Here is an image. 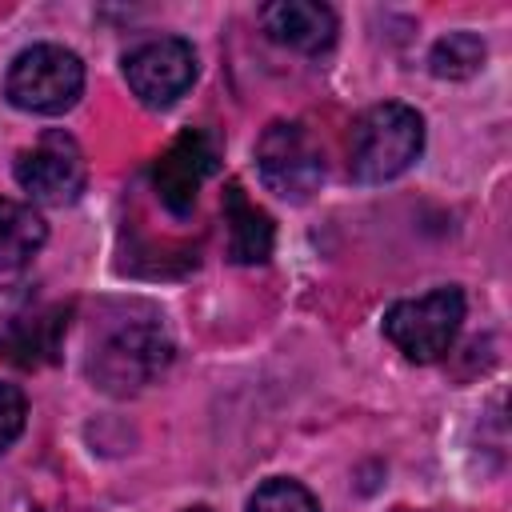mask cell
Wrapping results in <instances>:
<instances>
[{"instance_id":"6da1fadb","label":"cell","mask_w":512,"mask_h":512,"mask_svg":"<svg viewBox=\"0 0 512 512\" xmlns=\"http://www.w3.org/2000/svg\"><path fill=\"white\" fill-rule=\"evenodd\" d=\"M424 148V120L408 104H376L368 108L348 136V172L360 184H384L396 180L416 164Z\"/></svg>"},{"instance_id":"8992f818","label":"cell","mask_w":512,"mask_h":512,"mask_svg":"<svg viewBox=\"0 0 512 512\" xmlns=\"http://www.w3.org/2000/svg\"><path fill=\"white\" fill-rule=\"evenodd\" d=\"M124 80L148 108H168L196 80V52L180 36H156L124 56Z\"/></svg>"},{"instance_id":"9c48e42d","label":"cell","mask_w":512,"mask_h":512,"mask_svg":"<svg viewBox=\"0 0 512 512\" xmlns=\"http://www.w3.org/2000/svg\"><path fill=\"white\" fill-rule=\"evenodd\" d=\"M260 20L276 44H288L308 56L332 48L336 40V16L328 4H316V0H276L260 12Z\"/></svg>"},{"instance_id":"7c38bea8","label":"cell","mask_w":512,"mask_h":512,"mask_svg":"<svg viewBox=\"0 0 512 512\" xmlns=\"http://www.w3.org/2000/svg\"><path fill=\"white\" fill-rule=\"evenodd\" d=\"M428 64L440 80H468L484 64V40L476 32H448L432 44Z\"/></svg>"},{"instance_id":"52a82bcc","label":"cell","mask_w":512,"mask_h":512,"mask_svg":"<svg viewBox=\"0 0 512 512\" xmlns=\"http://www.w3.org/2000/svg\"><path fill=\"white\" fill-rule=\"evenodd\" d=\"M16 180L40 204H72L84 192L88 164L68 132H44L32 148L16 156Z\"/></svg>"},{"instance_id":"5bb4252c","label":"cell","mask_w":512,"mask_h":512,"mask_svg":"<svg viewBox=\"0 0 512 512\" xmlns=\"http://www.w3.org/2000/svg\"><path fill=\"white\" fill-rule=\"evenodd\" d=\"M24 416H28L24 392H20L16 384H4V380H0V452L24 432Z\"/></svg>"},{"instance_id":"5b68a950","label":"cell","mask_w":512,"mask_h":512,"mask_svg":"<svg viewBox=\"0 0 512 512\" xmlns=\"http://www.w3.org/2000/svg\"><path fill=\"white\" fill-rule=\"evenodd\" d=\"M256 168L268 192L284 200H308L324 180V156L312 132L296 120H276L256 144Z\"/></svg>"},{"instance_id":"3957f363","label":"cell","mask_w":512,"mask_h":512,"mask_svg":"<svg viewBox=\"0 0 512 512\" xmlns=\"http://www.w3.org/2000/svg\"><path fill=\"white\" fill-rule=\"evenodd\" d=\"M84 92V64L76 52L60 48V44H32L24 48L4 80V96L20 108V112H36V116H56L68 112Z\"/></svg>"},{"instance_id":"30bf717a","label":"cell","mask_w":512,"mask_h":512,"mask_svg":"<svg viewBox=\"0 0 512 512\" xmlns=\"http://www.w3.org/2000/svg\"><path fill=\"white\" fill-rule=\"evenodd\" d=\"M224 224H228V256L236 264H264L272 256V220L268 212L248 204L236 180L224 188Z\"/></svg>"},{"instance_id":"7a4b0ae2","label":"cell","mask_w":512,"mask_h":512,"mask_svg":"<svg viewBox=\"0 0 512 512\" xmlns=\"http://www.w3.org/2000/svg\"><path fill=\"white\" fill-rule=\"evenodd\" d=\"M168 360H172V340H168L164 324L156 316H136V320L112 324L92 344L88 372L104 392L128 396V392H140L144 384H152L168 368Z\"/></svg>"},{"instance_id":"8fae6325","label":"cell","mask_w":512,"mask_h":512,"mask_svg":"<svg viewBox=\"0 0 512 512\" xmlns=\"http://www.w3.org/2000/svg\"><path fill=\"white\" fill-rule=\"evenodd\" d=\"M48 240V224L32 204L0 196V272L24 268Z\"/></svg>"},{"instance_id":"277c9868","label":"cell","mask_w":512,"mask_h":512,"mask_svg":"<svg viewBox=\"0 0 512 512\" xmlns=\"http://www.w3.org/2000/svg\"><path fill=\"white\" fill-rule=\"evenodd\" d=\"M464 324V292L460 288H436L416 300H396L384 312V336L416 364L440 360Z\"/></svg>"},{"instance_id":"9a60e30c","label":"cell","mask_w":512,"mask_h":512,"mask_svg":"<svg viewBox=\"0 0 512 512\" xmlns=\"http://www.w3.org/2000/svg\"><path fill=\"white\" fill-rule=\"evenodd\" d=\"M188 512H208V508H188Z\"/></svg>"},{"instance_id":"4fadbf2b","label":"cell","mask_w":512,"mask_h":512,"mask_svg":"<svg viewBox=\"0 0 512 512\" xmlns=\"http://www.w3.org/2000/svg\"><path fill=\"white\" fill-rule=\"evenodd\" d=\"M248 512H320L316 496L296 480H268L248 500Z\"/></svg>"},{"instance_id":"ba28073f","label":"cell","mask_w":512,"mask_h":512,"mask_svg":"<svg viewBox=\"0 0 512 512\" xmlns=\"http://www.w3.org/2000/svg\"><path fill=\"white\" fill-rule=\"evenodd\" d=\"M216 160H220V148L208 132H200V128L180 132L152 168V184H156L160 204L176 216H188L200 184L216 172Z\"/></svg>"}]
</instances>
